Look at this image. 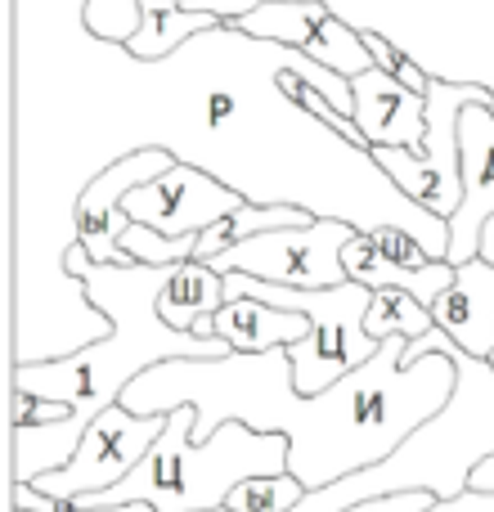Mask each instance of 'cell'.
Here are the masks:
<instances>
[{
    "mask_svg": "<svg viewBox=\"0 0 494 512\" xmlns=\"http://www.w3.org/2000/svg\"><path fill=\"white\" fill-rule=\"evenodd\" d=\"M306 77L351 117V81L234 18L171 59H135L90 36L86 0H9V203H14V369L113 337L68 274L77 203L113 162L171 153L252 207H301L360 234L405 230L450 256V221L409 203L369 149H355L292 99ZM355 122V117H351Z\"/></svg>",
    "mask_w": 494,
    "mask_h": 512,
    "instance_id": "1",
    "label": "cell"
},
{
    "mask_svg": "<svg viewBox=\"0 0 494 512\" xmlns=\"http://www.w3.org/2000/svg\"><path fill=\"white\" fill-rule=\"evenodd\" d=\"M405 337L382 342L364 369L346 373L324 396H297L288 346L225 360H167L122 391L135 418H167L194 409V445H207L225 423L288 436V472L310 490L342 486L387 463L418 427L454 400L459 369L445 351L405 364Z\"/></svg>",
    "mask_w": 494,
    "mask_h": 512,
    "instance_id": "2",
    "label": "cell"
},
{
    "mask_svg": "<svg viewBox=\"0 0 494 512\" xmlns=\"http://www.w3.org/2000/svg\"><path fill=\"white\" fill-rule=\"evenodd\" d=\"M171 270H158V265H99L90 261L81 243L68 252V274L86 288L90 306L99 315H108L113 337L68 355V360L18 364L14 369V391L36 400H59V405L72 409L68 423L14 427V486H32V481L68 468L90 423L99 414H108L113 405H122V391L149 369H158L167 360H225V355H234L221 337L203 342L194 333H176L158 315Z\"/></svg>",
    "mask_w": 494,
    "mask_h": 512,
    "instance_id": "3",
    "label": "cell"
},
{
    "mask_svg": "<svg viewBox=\"0 0 494 512\" xmlns=\"http://www.w3.org/2000/svg\"><path fill=\"white\" fill-rule=\"evenodd\" d=\"M194 409L167 414V432L149 450V459L104 495L77 499L81 512L149 504L153 512H221L225 499L252 477L288 472V436L252 432L243 423H225L207 445H194Z\"/></svg>",
    "mask_w": 494,
    "mask_h": 512,
    "instance_id": "4",
    "label": "cell"
},
{
    "mask_svg": "<svg viewBox=\"0 0 494 512\" xmlns=\"http://www.w3.org/2000/svg\"><path fill=\"white\" fill-rule=\"evenodd\" d=\"M360 36L405 50L432 81L494 95V0H324Z\"/></svg>",
    "mask_w": 494,
    "mask_h": 512,
    "instance_id": "5",
    "label": "cell"
},
{
    "mask_svg": "<svg viewBox=\"0 0 494 512\" xmlns=\"http://www.w3.org/2000/svg\"><path fill=\"white\" fill-rule=\"evenodd\" d=\"M360 230L342 221H310L301 230H274V234H256V239L239 243L234 252L216 256L212 270L216 274H247L261 283H279L292 292H324V288H342L346 265L342 252L346 243Z\"/></svg>",
    "mask_w": 494,
    "mask_h": 512,
    "instance_id": "6",
    "label": "cell"
},
{
    "mask_svg": "<svg viewBox=\"0 0 494 512\" xmlns=\"http://www.w3.org/2000/svg\"><path fill=\"white\" fill-rule=\"evenodd\" d=\"M167 432V418H135L131 409L113 405L108 414H99L90 423V432L81 436V450L72 454V463L63 472H50V477L32 481L41 495L50 499H77L86 495H104V490L122 486L144 459L149 450L162 441Z\"/></svg>",
    "mask_w": 494,
    "mask_h": 512,
    "instance_id": "7",
    "label": "cell"
},
{
    "mask_svg": "<svg viewBox=\"0 0 494 512\" xmlns=\"http://www.w3.org/2000/svg\"><path fill=\"white\" fill-rule=\"evenodd\" d=\"M247 36H261V41H279L288 50L315 59L319 68L337 72V77L355 81L369 68H378L364 45V36L355 27H346L324 0H265L256 5L247 18H234Z\"/></svg>",
    "mask_w": 494,
    "mask_h": 512,
    "instance_id": "8",
    "label": "cell"
},
{
    "mask_svg": "<svg viewBox=\"0 0 494 512\" xmlns=\"http://www.w3.org/2000/svg\"><path fill=\"white\" fill-rule=\"evenodd\" d=\"M239 207H247L243 194H234L221 180L176 162L167 176L135 189L122 203V212L131 225L158 230V234H167V239H189V234H207L216 221L234 216Z\"/></svg>",
    "mask_w": 494,
    "mask_h": 512,
    "instance_id": "9",
    "label": "cell"
},
{
    "mask_svg": "<svg viewBox=\"0 0 494 512\" xmlns=\"http://www.w3.org/2000/svg\"><path fill=\"white\" fill-rule=\"evenodd\" d=\"M176 167L171 153H131V158L113 162L99 180H90V189L77 203V243L86 248L90 261L99 265H135L122 252V234L131 230L122 203L135 194L140 185H153L158 176Z\"/></svg>",
    "mask_w": 494,
    "mask_h": 512,
    "instance_id": "10",
    "label": "cell"
},
{
    "mask_svg": "<svg viewBox=\"0 0 494 512\" xmlns=\"http://www.w3.org/2000/svg\"><path fill=\"white\" fill-rule=\"evenodd\" d=\"M355 99V126H360L364 144L373 149H409L423 153L427 140V95L400 86L396 77H387L382 68H369L364 77L351 81Z\"/></svg>",
    "mask_w": 494,
    "mask_h": 512,
    "instance_id": "11",
    "label": "cell"
},
{
    "mask_svg": "<svg viewBox=\"0 0 494 512\" xmlns=\"http://www.w3.org/2000/svg\"><path fill=\"white\" fill-rule=\"evenodd\" d=\"M432 324L472 360L494 355V265L477 261L459 265L454 288L432 306Z\"/></svg>",
    "mask_w": 494,
    "mask_h": 512,
    "instance_id": "12",
    "label": "cell"
},
{
    "mask_svg": "<svg viewBox=\"0 0 494 512\" xmlns=\"http://www.w3.org/2000/svg\"><path fill=\"white\" fill-rule=\"evenodd\" d=\"M216 337H221L234 355H265V351H283V346L306 342L310 319L270 306V301L234 297L216 310Z\"/></svg>",
    "mask_w": 494,
    "mask_h": 512,
    "instance_id": "13",
    "label": "cell"
},
{
    "mask_svg": "<svg viewBox=\"0 0 494 512\" xmlns=\"http://www.w3.org/2000/svg\"><path fill=\"white\" fill-rule=\"evenodd\" d=\"M221 306H225V274H216L203 261H185L171 270L162 301H158V315L176 333H189L198 319H212Z\"/></svg>",
    "mask_w": 494,
    "mask_h": 512,
    "instance_id": "14",
    "label": "cell"
},
{
    "mask_svg": "<svg viewBox=\"0 0 494 512\" xmlns=\"http://www.w3.org/2000/svg\"><path fill=\"white\" fill-rule=\"evenodd\" d=\"M315 216L301 212V207H239L234 216H225V221H216L207 234H198V252L194 261L212 265L216 256L234 252L239 243L256 239V234H274V230H301V225H310Z\"/></svg>",
    "mask_w": 494,
    "mask_h": 512,
    "instance_id": "15",
    "label": "cell"
},
{
    "mask_svg": "<svg viewBox=\"0 0 494 512\" xmlns=\"http://www.w3.org/2000/svg\"><path fill=\"white\" fill-rule=\"evenodd\" d=\"M432 328H436V324H432V310H427L418 297L400 292V288L373 292V306H369V315H364V333H369L378 346L391 342V337H405V342H423Z\"/></svg>",
    "mask_w": 494,
    "mask_h": 512,
    "instance_id": "16",
    "label": "cell"
},
{
    "mask_svg": "<svg viewBox=\"0 0 494 512\" xmlns=\"http://www.w3.org/2000/svg\"><path fill=\"white\" fill-rule=\"evenodd\" d=\"M216 23H221V18L189 14V9H176V14H153V18H144V27L135 32V41L126 45V50H131L135 59H171L180 45L194 41L198 32H207V27H216Z\"/></svg>",
    "mask_w": 494,
    "mask_h": 512,
    "instance_id": "17",
    "label": "cell"
},
{
    "mask_svg": "<svg viewBox=\"0 0 494 512\" xmlns=\"http://www.w3.org/2000/svg\"><path fill=\"white\" fill-rule=\"evenodd\" d=\"M310 490L292 472L283 477H252L225 499V512H297Z\"/></svg>",
    "mask_w": 494,
    "mask_h": 512,
    "instance_id": "18",
    "label": "cell"
},
{
    "mask_svg": "<svg viewBox=\"0 0 494 512\" xmlns=\"http://www.w3.org/2000/svg\"><path fill=\"white\" fill-rule=\"evenodd\" d=\"M122 252L131 256L135 265H158V270H171V265L194 261L198 234H189V239H167V234H158V230L131 225V230L122 234Z\"/></svg>",
    "mask_w": 494,
    "mask_h": 512,
    "instance_id": "19",
    "label": "cell"
},
{
    "mask_svg": "<svg viewBox=\"0 0 494 512\" xmlns=\"http://www.w3.org/2000/svg\"><path fill=\"white\" fill-rule=\"evenodd\" d=\"M86 27L108 45H131L144 27L140 0H86Z\"/></svg>",
    "mask_w": 494,
    "mask_h": 512,
    "instance_id": "20",
    "label": "cell"
},
{
    "mask_svg": "<svg viewBox=\"0 0 494 512\" xmlns=\"http://www.w3.org/2000/svg\"><path fill=\"white\" fill-rule=\"evenodd\" d=\"M364 45H369V54H373V63H378L387 77H396L400 86H409V90H418V95H427L432 90V77H427L423 68H418L414 59H409L405 50H396L391 41H382V36H364Z\"/></svg>",
    "mask_w": 494,
    "mask_h": 512,
    "instance_id": "21",
    "label": "cell"
},
{
    "mask_svg": "<svg viewBox=\"0 0 494 512\" xmlns=\"http://www.w3.org/2000/svg\"><path fill=\"white\" fill-rule=\"evenodd\" d=\"M373 243H378V252L387 256L391 265H400V270H414V274H423V270H432V252L423 248V243L414 239V234H405V230H382V234H373Z\"/></svg>",
    "mask_w": 494,
    "mask_h": 512,
    "instance_id": "22",
    "label": "cell"
},
{
    "mask_svg": "<svg viewBox=\"0 0 494 512\" xmlns=\"http://www.w3.org/2000/svg\"><path fill=\"white\" fill-rule=\"evenodd\" d=\"M72 409L59 405V400H36L14 391V427H54V423H68Z\"/></svg>",
    "mask_w": 494,
    "mask_h": 512,
    "instance_id": "23",
    "label": "cell"
},
{
    "mask_svg": "<svg viewBox=\"0 0 494 512\" xmlns=\"http://www.w3.org/2000/svg\"><path fill=\"white\" fill-rule=\"evenodd\" d=\"M436 499L427 490H409V495H391V499H369V504L351 508V512H427Z\"/></svg>",
    "mask_w": 494,
    "mask_h": 512,
    "instance_id": "24",
    "label": "cell"
},
{
    "mask_svg": "<svg viewBox=\"0 0 494 512\" xmlns=\"http://www.w3.org/2000/svg\"><path fill=\"white\" fill-rule=\"evenodd\" d=\"M427 512H494V495H477V490H468V495H459V499H436Z\"/></svg>",
    "mask_w": 494,
    "mask_h": 512,
    "instance_id": "25",
    "label": "cell"
},
{
    "mask_svg": "<svg viewBox=\"0 0 494 512\" xmlns=\"http://www.w3.org/2000/svg\"><path fill=\"white\" fill-rule=\"evenodd\" d=\"M468 490H477V495H494V454L486 463H477V468H472Z\"/></svg>",
    "mask_w": 494,
    "mask_h": 512,
    "instance_id": "26",
    "label": "cell"
},
{
    "mask_svg": "<svg viewBox=\"0 0 494 512\" xmlns=\"http://www.w3.org/2000/svg\"><path fill=\"white\" fill-rule=\"evenodd\" d=\"M477 256H481V261H486V265H494V216H490L486 225H481V243H477Z\"/></svg>",
    "mask_w": 494,
    "mask_h": 512,
    "instance_id": "27",
    "label": "cell"
},
{
    "mask_svg": "<svg viewBox=\"0 0 494 512\" xmlns=\"http://www.w3.org/2000/svg\"><path fill=\"white\" fill-rule=\"evenodd\" d=\"M490 364H494V355H490Z\"/></svg>",
    "mask_w": 494,
    "mask_h": 512,
    "instance_id": "28",
    "label": "cell"
}]
</instances>
